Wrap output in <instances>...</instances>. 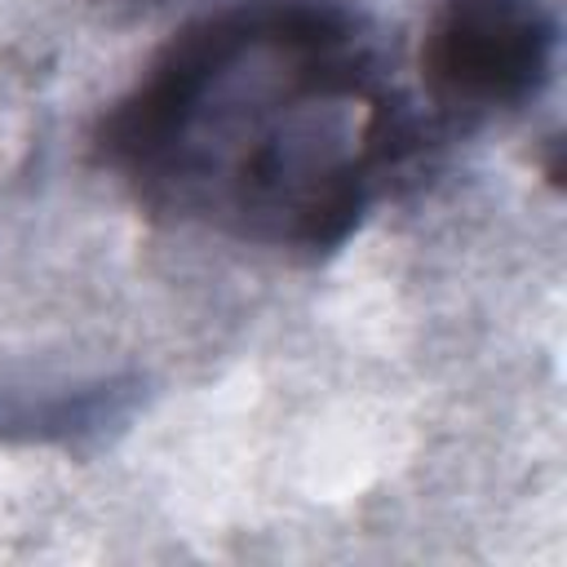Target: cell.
Instances as JSON below:
<instances>
[{
	"mask_svg": "<svg viewBox=\"0 0 567 567\" xmlns=\"http://www.w3.org/2000/svg\"><path fill=\"white\" fill-rule=\"evenodd\" d=\"M425 137L346 0H235L146 62L93 151L164 221L323 257L408 177Z\"/></svg>",
	"mask_w": 567,
	"mask_h": 567,
	"instance_id": "obj_1",
	"label": "cell"
},
{
	"mask_svg": "<svg viewBox=\"0 0 567 567\" xmlns=\"http://www.w3.org/2000/svg\"><path fill=\"white\" fill-rule=\"evenodd\" d=\"M558 66L549 0H434L416 71L425 102L456 124L514 115L536 102Z\"/></svg>",
	"mask_w": 567,
	"mask_h": 567,
	"instance_id": "obj_2",
	"label": "cell"
},
{
	"mask_svg": "<svg viewBox=\"0 0 567 567\" xmlns=\"http://www.w3.org/2000/svg\"><path fill=\"white\" fill-rule=\"evenodd\" d=\"M102 4H120V9H151L159 0H102Z\"/></svg>",
	"mask_w": 567,
	"mask_h": 567,
	"instance_id": "obj_3",
	"label": "cell"
}]
</instances>
